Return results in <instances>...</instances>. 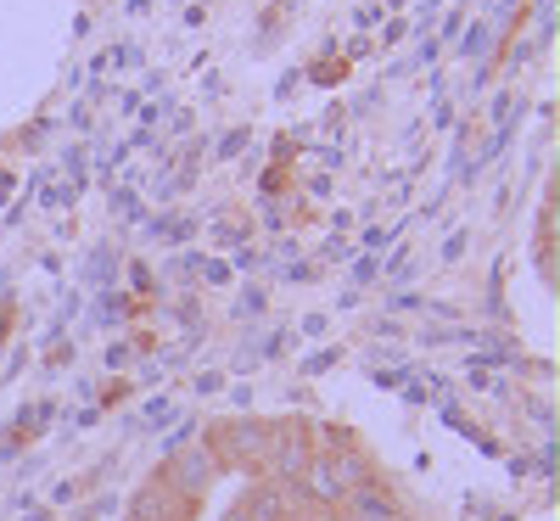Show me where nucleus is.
I'll list each match as a JSON object with an SVG mask.
<instances>
[{
    "instance_id": "f257e3e1",
    "label": "nucleus",
    "mask_w": 560,
    "mask_h": 521,
    "mask_svg": "<svg viewBox=\"0 0 560 521\" xmlns=\"http://www.w3.org/2000/svg\"><path fill=\"white\" fill-rule=\"evenodd\" d=\"M298 488H303L308 499H319V505H342V499H348V483H342L337 460H308L303 477H298Z\"/></svg>"
},
{
    "instance_id": "f03ea898",
    "label": "nucleus",
    "mask_w": 560,
    "mask_h": 521,
    "mask_svg": "<svg viewBox=\"0 0 560 521\" xmlns=\"http://www.w3.org/2000/svg\"><path fill=\"white\" fill-rule=\"evenodd\" d=\"M308 460H314V454H308V443H303L298 432H287V438H280V432H275V449H269V465H275V477H280V483H298Z\"/></svg>"
},
{
    "instance_id": "7ed1b4c3",
    "label": "nucleus",
    "mask_w": 560,
    "mask_h": 521,
    "mask_svg": "<svg viewBox=\"0 0 560 521\" xmlns=\"http://www.w3.org/2000/svg\"><path fill=\"white\" fill-rule=\"evenodd\" d=\"M208 471H213V454H179L174 460V488L179 494H202V483H208Z\"/></svg>"
},
{
    "instance_id": "20e7f679",
    "label": "nucleus",
    "mask_w": 560,
    "mask_h": 521,
    "mask_svg": "<svg viewBox=\"0 0 560 521\" xmlns=\"http://www.w3.org/2000/svg\"><path fill=\"white\" fill-rule=\"evenodd\" d=\"M398 521H404V516H398Z\"/></svg>"
}]
</instances>
